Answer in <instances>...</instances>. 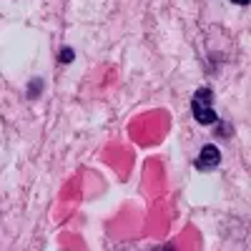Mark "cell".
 Masks as SVG:
<instances>
[{
	"label": "cell",
	"instance_id": "cell-1",
	"mask_svg": "<svg viewBox=\"0 0 251 251\" xmlns=\"http://www.w3.org/2000/svg\"><path fill=\"white\" fill-rule=\"evenodd\" d=\"M191 111H194V118L201 123V126H211L219 121L216 111H214V93L211 88H199L194 93V100H191Z\"/></svg>",
	"mask_w": 251,
	"mask_h": 251
},
{
	"label": "cell",
	"instance_id": "cell-2",
	"mask_svg": "<svg viewBox=\"0 0 251 251\" xmlns=\"http://www.w3.org/2000/svg\"><path fill=\"white\" fill-rule=\"evenodd\" d=\"M219 163H221V153H219V149H216L214 143H206L203 149H201V153H199V158H196L199 171H214Z\"/></svg>",
	"mask_w": 251,
	"mask_h": 251
},
{
	"label": "cell",
	"instance_id": "cell-3",
	"mask_svg": "<svg viewBox=\"0 0 251 251\" xmlns=\"http://www.w3.org/2000/svg\"><path fill=\"white\" fill-rule=\"evenodd\" d=\"M231 3H234V5H241V8H244V5H249V0H231Z\"/></svg>",
	"mask_w": 251,
	"mask_h": 251
}]
</instances>
